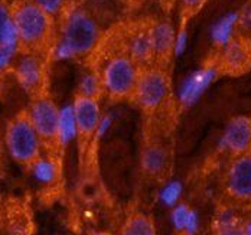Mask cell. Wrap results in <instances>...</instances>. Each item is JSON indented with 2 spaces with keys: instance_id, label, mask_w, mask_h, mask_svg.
<instances>
[{
  "instance_id": "cell-1",
  "label": "cell",
  "mask_w": 251,
  "mask_h": 235,
  "mask_svg": "<svg viewBox=\"0 0 251 235\" xmlns=\"http://www.w3.org/2000/svg\"><path fill=\"white\" fill-rule=\"evenodd\" d=\"M12 10L21 48L29 52L47 48L53 36V18L29 0L18 1Z\"/></svg>"
},
{
  "instance_id": "cell-2",
  "label": "cell",
  "mask_w": 251,
  "mask_h": 235,
  "mask_svg": "<svg viewBox=\"0 0 251 235\" xmlns=\"http://www.w3.org/2000/svg\"><path fill=\"white\" fill-rule=\"evenodd\" d=\"M100 38L101 27L90 10L84 7H74L67 12L58 41L70 48L74 58H81L93 52Z\"/></svg>"
},
{
  "instance_id": "cell-3",
  "label": "cell",
  "mask_w": 251,
  "mask_h": 235,
  "mask_svg": "<svg viewBox=\"0 0 251 235\" xmlns=\"http://www.w3.org/2000/svg\"><path fill=\"white\" fill-rule=\"evenodd\" d=\"M4 144L9 156L19 164H30L42 155L44 140L35 130L26 114L15 117L6 127Z\"/></svg>"
},
{
  "instance_id": "cell-4",
  "label": "cell",
  "mask_w": 251,
  "mask_h": 235,
  "mask_svg": "<svg viewBox=\"0 0 251 235\" xmlns=\"http://www.w3.org/2000/svg\"><path fill=\"white\" fill-rule=\"evenodd\" d=\"M140 71V67L127 53L111 56L101 71L102 91H105L111 98L122 100L131 97Z\"/></svg>"
},
{
  "instance_id": "cell-5",
  "label": "cell",
  "mask_w": 251,
  "mask_h": 235,
  "mask_svg": "<svg viewBox=\"0 0 251 235\" xmlns=\"http://www.w3.org/2000/svg\"><path fill=\"white\" fill-rule=\"evenodd\" d=\"M171 94V81L160 68H148L140 71L134 93L136 103L146 111H154L165 104Z\"/></svg>"
},
{
  "instance_id": "cell-6",
  "label": "cell",
  "mask_w": 251,
  "mask_h": 235,
  "mask_svg": "<svg viewBox=\"0 0 251 235\" xmlns=\"http://www.w3.org/2000/svg\"><path fill=\"white\" fill-rule=\"evenodd\" d=\"M220 68L217 64H208L191 72L183 79L177 90V100L183 107L195 105L206 90L217 81Z\"/></svg>"
},
{
  "instance_id": "cell-7",
  "label": "cell",
  "mask_w": 251,
  "mask_h": 235,
  "mask_svg": "<svg viewBox=\"0 0 251 235\" xmlns=\"http://www.w3.org/2000/svg\"><path fill=\"white\" fill-rule=\"evenodd\" d=\"M59 107L47 95H35V100L29 105L26 116L35 130L44 141H53L56 136Z\"/></svg>"
},
{
  "instance_id": "cell-8",
  "label": "cell",
  "mask_w": 251,
  "mask_h": 235,
  "mask_svg": "<svg viewBox=\"0 0 251 235\" xmlns=\"http://www.w3.org/2000/svg\"><path fill=\"white\" fill-rule=\"evenodd\" d=\"M18 84L32 95H39L45 84V64L38 52L19 55L13 67Z\"/></svg>"
},
{
  "instance_id": "cell-9",
  "label": "cell",
  "mask_w": 251,
  "mask_h": 235,
  "mask_svg": "<svg viewBox=\"0 0 251 235\" xmlns=\"http://www.w3.org/2000/svg\"><path fill=\"white\" fill-rule=\"evenodd\" d=\"M218 149L235 156L249 153L251 149V118L247 116H237L229 120L223 131Z\"/></svg>"
},
{
  "instance_id": "cell-10",
  "label": "cell",
  "mask_w": 251,
  "mask_h": 235,
  "mask_svg": "<svg viewBox=\"0 0 251 235\" xmlns=\"http://www.w3.org/2000/svg\"><path fill=\"white\" fill-rule=\"evenodd\" d=\"M220 71L229 74H241L251 67V39L246 36L234 38L229 44L221 48Z\"/></svg>"
},
{
  "instance_id": "cell-11",
  "label": "cell",
  "mask_w": 251,
  "mask_h": 235,
  "mask_svg": "<svg viewBox=\"0 0 251 235\" xmlns=\"http://www.w3.org/2000/svg\"><path fill=\"white\" fill-rule=\"evenodd\" d=\"M226 190L238 201H251V153L238 155L226 175Z\"/></svg>"
},
{
  "instance_id": "cell-12",
  "label": "cell",
  "mask_w": 251,
  "mask_h": 235,
  "mask_svg": "<svg viewBox=\"0 0 251 235\" xmlns=\"http://www.w3.org/2000/svg\"><path fill=\"white\" fill-rule=\"evenodd\" d=\"M73 107H74V114L78 126V136H84V137L94 136L96 127L102 116L99 100L76 95Z\"/></svg>"
},
{
  "instance_id": "cell-13",
  "label": "cell",
  "mask_w": 251,
  "mask_h": 235,
  "mask_svg": "<svg viewBox=\"0 0 251 235\" xmlns=\"http://www.w3.org/2000/svg\"><path fill=\"white\" fill-rule=\"evenodd\" d=\"M19 49L21 44L13 21L12 6L7 1L0 0V52L16 58Z\"/></svg>"
},
{
  "instance_id": "cell-14",
  "label": "cell",
  "mask_w": 251,
  "mask_h": 235,
  "mask_svg": "<svg viewBox=\"0 0 251 235\" xmlns=\"http://www.w3.org/2000/svg\"><path fill=\"white\" fill-rule=\"evenodd\" d=\"M151 45H153V53L154 58H168L172 55L174 49V41H175V29L172 24L168 21L156 22L151 27H149Z\"/></svg>"
},
{
  "instance_id": "cell-15",
  "label": "cell",
  "mask_w": 251,
  "mask_h": 235,
  "mask_svg": "<svg viewBox=\"0 0 251 235\" xmlns=\"http://www.w3.org/2000/svg\"><path fill=\"white\" fill-rule=\"evenodd\" d=\"M127 55L139 65H148L154 59L149 29L133 33L127 44Z\"/></svg>"
},
{
  "instance_id": "cell-16",
  "label": "cell",
  "mask_w": 251,
  "mask_h": 235,
  "mask_svg": "<svg viewBox=\"0 0 251 235\" xmlns=\"http://www.w3.org/2000/svg\"><path fill=\"white\" fill-rule=\"evenodd\" d=\"M76 136H78V126H76L75 114H74V107L73 104L59 107L55 141L62 147H67L70 143L75 140Z\"/></svg>"
},
{
  "instance_id": "cell-17",
  "label": "cell",
  "mask_w": 251,
  "mask_h": 235,
  "mask_svg": "<svg viewBox=\"0 0 251 235\" xmlns=\"http://www.w3.org/2000/svg\"><path fill=\"white\" fill-rule=\"evenodd\" d=\"M238 29V12H229L220 18L211 27V41L217 48H223L235 38Z\"/></svg>"
},
{
  "instance_id": "cell-18",
  "label": "cell",
  "mask_w": 251,
  "mask_h": 235,
  "mask_svg": "<svg viewBox=\"0 0 251 235\" xmlns=\"http://www.w3.org/2000/svg\"><path fill=\"white\" fill-rule=\"evenodd\" d=\"M30 173L33 179L41 185L50 186L58 181L59 178V166L55 159L50 156H41L35 159L30 164Z\"/></svg>"
},
{
  "instance_id": "cell-19",
  "label": "cell",
  "mask_w": 251,
  "mask_h": 235,
  "mask_svg": "<svg viewBox=\"0 0 251 235\" xmlns=\"http://www.w3.org/2000/svg\"><path fill=\"white\" fill-rule=\"evenodd\" d=\"M169 156L165 147L159 144H151L146 147L142 153V167L146 173L157 176L163 173L168 167Z\"/></svg>"
},
{
  "instance_id": "cell-20",
  "label": "cell",
  "mask_w": 251,
  "mask_h": 235,
  "mask_svg": "<svg viewBox=\"0 0 251 235\" xmlns=\"http://www.w3.org/2000/svg\"><path fill=\"white\" fill-rule=\"evenodd\" d=\"M122 235H156V227L148 215L134 213L126 219Z\"/></svg>"
},
{
  "instance_id": "cell-21",
  "label": "cell",
  "mask_w": 251,
  "mask_h": 235,
  "mask_svg": "<svg viewBox=\"0 0 251 235\" xmlns=\"http://www.w3.org/2000/svg\"><path fill=\"white\" fill-rule=\"evenodd\" d=\"M102 84L100 75L97 72H85L79 82H78V95L88 97V98H97L102 94Z\"/></svg>"
},
{
  "instance_id": "cell-22",
  "label": "cell",
  "mask_w": 251,
  "mask_h": 235,
  "mask_svg": "<svg viewBox=\"0 0 251 235\" xmlns=\"http://www.w3.org/2000/svg\"><path fill=\"white\" fill-rule=\"evenodd\" d=\"M183 193V185L180 181H169L166 183L160 192H159V199L165 207L174 208L175 205L179 204L180 196Z\"/></svg>"
},
{
  "instance_id": "cell-23",
  "label": "cell",
  "mask_w": 251,
  "mask_h": 235,
  "mask_svg": "<svg viewBox=\"0 0 251 235\" xmlns=\"http://www.w3.org/2000/svg\"><path fill=\"white\" fill-rule=\"evenodd\" d=\"M29 1L36 4L39 9H42L45 13H48L52 18L61 15L67 4V0H29Z\"/></svg>"
},
{
  "instance_id": "cell-24",
  "label": "cell",
  "mask_w": 251,
  "mask_h": 235,
  "mask_svg": "<svg viewBox=\"0 0 251 235\" xmlns=\"http://www.w3.org/2000/svg\"><path fill=\"white\" fill-rule=\"evenodd\" d=\"M189 207L185 205V204H177L172 208V213H171V222L174 225L177 233H182L183 231V227H185V221H186V216H188V212H189Z\"/></svg>"
},
{
  "instance_id": "cell-25",
  "label": "cell",
  "mask_w": 251,
  "mask_h": 235,
  "mask_svg": "<svg viewBox=\"0 0 251 235\" xmlns=\"http://www.w3.org/2000/svg\"><path fill=\"white\" fill-rule=\"evenodd\" d=\"M188 45H189V33H188V29H186V27L182 26L177 30V33H175V41H174L172 55L176 56V58L182 56L183 53L186 52Z\"/></svg>"
},
{
  "instance_id": "cell-26",
  "label": "cell",
  "mask_w": 251,
  "mask_h": 235,
  "mask_svg": "<svg viewBox=\"0 0 251 235\" xmlns=\"http://www.w3.org/2000/svg\"><path fill=\"white\" fill-rule=\"evenodd\" d=\"M238 29H241L246 38L251 39V3L246 4L241 12H238Z\"/></svg>"
},
{
  "instance_id": "cell-27",
  "label": "cell",
  "mask_w": 251,
  "mask_h": 235,
  "mask_svg": "<svg viewBox=\"0 0 251 235\" xmlns=\"http://www.w3.org/2000/svg\"><path fill=\"white\" fill-rule=\"evenodd\" d=\"M113 123H114V117H113L111 113L102 114L100 121H99V124H97V127H96V131H94V136L93 137L97 139V140H100L104 136H107V133L111 130V127H113Z\"/></svg>"
},
{
  "instance_id": "cell-28",
  "label": "cell",
  "mask_w": 251,
  "mask_h": 235,
  "mask_svg": "<svg viewBox=\"0 0 251 235\" xmlns=\"http://www.w3.org/2000/svg\"><path fill=\"white\" fill-rule=\"evenodd\" d=\"M200 230V216H198V212L194 211V209H189L188 212V216H186V221H185V227H183V231L185 235H197Z\"/></svg>"
},
{
  "instance_id": "cell-29",
  "label": "cell",
  "mask_w": 251,
  "mask_h": 235,
  "mask_svg": "<svg viewBox=\"0 0 251 235\" xmlns=\"http://www.w3.org/2000/svg\"><path fill=\"white\" fill-rule=\"evenodd\" d=\"M215 235H246L243 227H240L238 224L234 225H228V227H217V233Z\"/></svg>"
},
{
  "instance_id": "cell-30",
  "label": "cell",
  "mask_w": 251,
  "mask_h": 235,
  "mask_svg": "<svg viewBox=\"0 0 251 235\" xmlns=\"http://www.w3.org/2000/svg\"><path fill=\"white\" fill-rule=\"evenodd\" d=\"M206 3V0H180L182 7L188 12V13H195L198 10H201L202 6Z\"/></svg>"
},
{
  "instance_id": "cell-31",
  "label": "cell",
  "mask_w": 251,
  "mask_h": 235,
  "mask_svg": "<svg viewBox=\"0 0 251 235\" xmlns=\"http://www.w3.org/2000/svg\"><path fill=\"white\" fill-rule=\"evenodd\" d=\"M234 224H238L237 216L229 211H224L218 218L217 227H228V225H234Z\"/></svg>"
},
{
  "instance_id": "cell-32",
  "label": "cell",
  "mask_w": 251,
  "mask_h": 235,
  "mask_svg": "<svg viewBox=\"0 0 251 235\" xmlns=\"http://www.w3.org/2000/svg\"><path fill=\"white\" fill-rule=\"evenodd\" d=\"M13 59H15V58L9 56V55H6V53L0 52V77L10 68Z\"/></svg>"
},
{
  "instance_id": "cell-33",
  "label": "cell",
  "mask_w": 251,
  "mask_h": 235,
  "mask_svg": "<svg viewBox=\"0 0 251 235\" xmlns=\"http://www.w3.org/2000/svg\"><path fill=\"white\" fill-rule=\"evenodd\" d=\"M243 230H244V234L246 235H251V222H247V224L243 227Z\"/></svg>"
},
{
  "instance_id": "cell-34",
  "label": "cell",
  "mask_w": 251,
  "mask_h": 235,
  "mask_svg": "<svg viewBox=\"0 0 251 235\" xmlns=\"http://www.w3.org/2000/svg\"><path fill=\"white\" fill-rule=\"evenodd\" d=\"M88 235H113L110 234V233H107V231H96V233H91V234Z\"/></svg>"
},
{
  "instance_id": "cell-35",
  "label": "cell",
  "mask_w": 251,
  "mask_h": 235,
  "mask_svg": "<svg viewBox=\"0 0 251 235\" xmlns=\"http://www.w3.org/2000/svg\"><path fill=\"white\" fill-rule=\"evenodd\" d=\"M91 3H94V4H99V3H101L102 0H90Z\"/></svg>"
}]
</instances>
